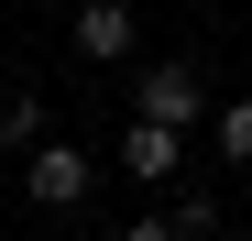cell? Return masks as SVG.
I'll return each instance as SVG.
<instances>
[{"instance_id": "1", "label": "cell", "mask_w": 252, "mask_h": 241, "mask_svg": "<svg viewBox=\"0 0 252 241\" xmlns=\"http://www.w3.org/2000/svg\"><path fill=\"white\" fill-rule=\"evenodd\" d=\"M132 120H164V132H197V120H220V110H208L197 55H154V66L132 77Z\"/></svg>"}, {"instance_id": "2", "label": "cell", "mask_w": 252, "mask_h": 241, "mask_svg": "<svg viewBox=\"0 0 252 241\" xmlns=\"http://www.w3.org/2000/svg\"><path fill=\"white\" fill-rule=\"evenodd\" d=\"M22 186H33V209H77V197L99 186V165L77 143H33V165H22Z\"/></svg>"}, {"instance_id": "3", "label": "cell", "mask_w": 252, "mask_h": 241, "mask_svg": "<svg viewBox=\"0 0 252 241\" xmlns=\"http://www.w3.org/2000/svg\"><path fill=\"white\" fill-rule=\"evenodd\" d=\"M176 165H187V132H164V120H132L121 132V176L132 186H176Z\"/></svg>"}, {"instance_id": "4", "label": "cell", "mask_w": 252, "mask_h": 241, "mask_svg": "<svg viewBox=\"0 0 252 241\" xmlns=\"http://www.w3.org/2000/svg\"><path fill=\"white\" fill-rule=\"evenodd\" d=\"M77 55L121 66V55H132V11H121V0H88V11H77Z\"/></svg>"}, {"instance_id": "5", "label": "cell", "mask_w": 252, "mask_h": 241, "mask_svg": "<svg viewBox=\"0 0 252 241\" xmlns=\"http://www.w3.org/2000/svg\"><path fill=\"white\" fill-rule=\"evenodd\" d=\"M208 143H220V153H230V165H252V99H230L220 120H208Z\"/></svg>"}, {"instance_id": "6", "label": "cell", "mask_w": 252, "mask_h": 241, "mask_svg": "<svg viewBox=\"0 0 252 241\" xmlns=\"http://www.w3.org/2000/svg\"><path fill=\"white\" fill-rule=\"evenodd\" d=\"M44 132V99H0V143H33Z\"/></svg>"}, {"instance_id": "7", "label": "cell", "mask_w": 252, "mask_h": 241, "mask_svg": "<svg viewBox=\"0 0 252 241\" xmlns=\"http://www.w3.org/2000/svg\"><path fill=\"white\" fill-rule=\"evenodd\" d=\"M121 241H187L176 219H132V230H121Z\"/></svg>"}]
</instances>
